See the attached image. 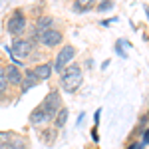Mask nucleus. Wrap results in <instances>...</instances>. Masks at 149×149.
<instances>
[{
	"label": "nucleus",
	"mask_w": 149,
	"mask_h": 149,
	"mask_svg": "<svg viewBox=\"0 0 149 149\" xmlns=\"http://www.w3.org/2000/svg\"><path fill=\"white\" fill-rule=\"evenodd\" d=\"M40 107H42V109L48 113V117H50V119H54V117H56V113L62 109V97H60V90H50V92H48V95L42 100Z\"/></svg>",
	"instance_id": "39448f33"
},
{
	"label": "nucleus",
	"mask_w": 149,
	"mask_h": 149,
	"mask_svg": "<svg viewBox=\"0 0 149 149\" xmlns=\"http://www.w3.org/2000/svg\"><path fill=\"white\" fill-rule=\"evenodd\" d=\"M56 139H58V129L54 125L46 127V129H42V131H40V141H42L44 145H52Z\"/></svg>",
	"instance_id": "f8f14e48"
},
{
	"label": "nucleus",
	"mask_w": 149,
	"mask_h": 149,
	"mask_svg": "<svg viewBox=\"0 0 149 149\" xmlns=\"http://www.w3.org/2000/svg\"><path fill=\"white\" fill-rule=\"evenodd\" d=\"M92 139H93V141H95V143L100 141V135H97V131H95V127H93V129H92Z\"/></svg>",
	"instance_id": "412c9836"
},
{
	"label": "nucleus",
	"mask_w": 149,
	"mask_h": 149,
	"mask_svg": "<svg viewBox=\"0 0 149 149\" xmlns=\"http://www.w3.org/2000/svg\"><path fill=\"white\" fill-rule=\"evenodd\" d=\"M0 68H4V62H2V58H0Z\"/></svg>",
	"instance_id": "4be33fe9"
},
{
	"label": "nucleus",
	"mask_w": 149,
	"mask_h": 149,
	"mask_svg": "<svg viewBox=\"0 0 149 149\" xmlns=\"http://www.w3.org/2000/svg\"><path fill=\"white\" fill-rule=\"evenodd\" d=\"M76 54H78V50H76V46H72V44H64V46L58 50L56 54V60L52 62L54 64V72H58V74H62L64 70L68 68L70 64L74 62V58H76Z\"/></svg>",
	"instance_id": "20e7f679"
},
{
	"label": "nucleus",
	"mask_w": 149,
	"mask_h": 149,
	"mask_svg": "<svg viewBox=\"0 0 149 149\" xmlns=\"http://www.w3.org/2000/svg\"><path fill=\"white\" fill-rule=\"evenodd\" d=\"M123 46H131L129 42H125V40H117L115 42V52L119 54L121 58H127V54H125V50H123Z\"/></svg>",
	"instance_id": "f3484780"
},
{
	"label": "nucleus",
	"mask_w": 149,
	"mask_h": 149,
	"mask_svg": "<svg viewBox=\"0 0 149 149\" xmlns=\"http://www.w3.org/2000/svg\"><path fill=\"white\" fill-rule=\"evenodd\" d=\"M115 4L111 2V0H103V2H100V4H95V10L97 12H107V10H111Z\"/></svg>",
	"instance_id": "dca6fc26"
},
{
	"label": "nucleus",
	"mask_w": 149,
	"mask_h": 149,
	"mask_svg": "<svg viewBox=\"0 0 149 149\" xmlns=\"http://www.w3.org/2000/svg\"><path fill=\"white\" fill-rule=\"evenodd\" d=\"M125 149H145V147H143V143H141V141H131Z\"/></svg>",
	"instance_id": "6ab92c4d"
},
{
	"label": "nucleus",
	"mask_w": 149,
	"mask_h": 149,
	"mask_svg": "<svg viewBox=\"0 0 149 149\" xmlns=\"http://www.w3.org/2000/svg\"><path fill=\"white\" fill-rule=\"evenodd\" d=\"M4 76H6V81H8V86L10 88H22V70L18 68V66H14V64H4Z\"/></svg>",
	"instance_id": "0eeeda50"
},
{
	"label": "nucleus",
	"mask_w": 149,
	"mask_h": 149,
	"mask_svg": "<svg viewBox=\"0 0 149 149\" xmlns=\"http://www.w3.org/2000/svg\"><path fill=\"white\" fill-rule=\"evenodd\" d=\"M22 76H24V80H22V88H20V93H26V92H30L32 88H36L38 84H40V80L34 76V72H32V68H26L22 72Z\"/></svg>",
	"instance_id": "1a4fd4ad"
},
{
	"label": "nucleus",
	"mask_w": 149,
	"mask_h": 149,
	"mask_svg": "<svg viewBox=\"0 0 149 149\" xmlns=\"http://www.w3.org/2000/svg\"><path fill=\"white\" fill-rule=\"evenodd\" d=\"M8 90H10V86H8L6 76H4V68H0V95H4Z\"/></svg>",
	"instance_id": "2eb2a0df"
},
{
	"label": "nucleus",
	"mask_w": 149,
	"mask_h": 149,
	"mask_svg": "<svg viewBox=\"0 0 149 149\" xmlns=\"http://www.w3.org/2000/svg\"><path fill=\"white\" fill-rule=\"evenodd\" d=\"M28 121H30V125H42V123H50L52 119L48 117V113L40 105H36L34 109L30 111V115H28Z\"/></svg>",
	"instance_id": "9d476101"
},
{
	"label": "nucleus",
	"mask_w": 149,
	"mask_h": 149,
	"mask_svg": "<svg viewBox=\"0 0 149 149\" xmlns=\"http://www.w3.org/2000/svg\"><path fill=\"white\" fill-rule=\"evenodd\" d=\"M8 54H10V58L14 60V66H18V68H24L26 64V60L32 56V52L36 50V46L28 40V38H12V44L10 46L4 48Z\"/></svg>",
	"instance_id": "f257e3e1"
},
{
	"label": "nucleus",
	"mask_w": 149,
	"mask_h": 149,
	"mask_svg": "<svg viewBox=\"0 0 149 149\" xmlns=\"http://www.w3.org/2000/svg\"><path fill=\"white\" fill-rule=\"evenodd\" d=\"M72 8H74V12H90V10H95V4H93V0H76L74 4H72Z\"/></svg>",
	"instance_id": "4468645a"
},
{
	"label": "nucleus",
	"mask_w": 149,
	"mask_h": 149,
	"mask_svg": "<svg viewBox=\"0 0 149 149\" xmlns=\"http://www.w3.org/2000/svg\"><path fill=\"white\" fill-rule=\"evenodd\" d=\"M8 149H30V141L24 137V135H18V133H10V137L6 141Z\"/></svg>",
	"instance_id": "9b49d317"
},
{
	"label": "nucleus",
	"mask_w": 149,
	"mask_h": 149,
	"mask_svg": "<svg viewBox=\"0 0 149 149\" xmlns=\"http://www.w3.org/2000/svg\"><path fill=\"white\" fill-rule=\"evenodd\" d=\"M32 72H34V76L40 80V84L42 81H46L52 78V72H54V64L52 62H42V64H36L34 68H32Z\"/></svg>",
	"instance_id": "6e6552de"
},
{
	"label": "nucleus",
	"mask_w": 149,
	"mask_h": 149,
	"mask_svg": "<svg viewBox=\"0 0 149 149\" xmlns=\"http://www.w3.org/2000/svg\"><path fill=\"white\" fill-rule=\"evenodd\" d=\"M141 143H143V147H145V145H149V125L141 131Z\"/></svg>",
	"instance_id": "a211bd4d"
},
{
	"label": "nucleus",
	"mask_w": 149,
	"mask_h": 149,
	"mask_svg": "<svg viewBox=\"0 0 149 149\" xmlns=\"http://www.w3.org/2000/svg\"><path fill=\"white\" fill-rule=\"evenodd\" d=\"M100 117H102V109H97V111H95V115H93V121H95V125L100 123ZM95 125H93V127H95Z\"/></svg>",
	"instance_id": "aec40b11"
},
{
	"label": "nucleus",
	"mask_w": 149,
	"mask_h": 149,
	"mask_svg": "<svg viewBox=\"0 0 149 149\" xmlns=\"http://www.w3.org/2000/svg\"><path fill=\"white\" fill-rule=\"evenodd\" d=\"M28 30V14L24 8H14L8 14V20H6V32L12 38H22V34Z\"/></svg>",
	"instance_id": "7ed1b4c3"
},
{
	"label": "nucleus",
	"mask_w": 149,
	"mask_h": 149,
	"mask_svg": "<svg viewBox=\"0 0 149 149\" xmlns=\"http://www.w3.org/2000/svg\"><path fill=\"white\" fill-rule=\"evenodd\" d=\"M84 84V72H81V66L72 62L68 68L60 74V88L68 93H76L80 90V86Z\"/></svg>",
	"instance_id": "f03ea898"
},
{
	"label": "nucleus",
	"mask_w": 149,
	"mask_h": 149,
	"mask_svg": "<svg viewBox=\"0 0 149 149\" xmlns=\"http://www.w3.org/2000/svg\"><path fill=\"white\" fill-rule=\"evenodd\" d=\"M38 44H42L44 48L64 46V32H62V30H58V28H50V30L44 32V34H40Z\"/></svg>",
	"instance_id": "423d86ee"
},
{
	"label": "nucleus",
	"mask_w": 149,
	"mask_h": 149,
	"mask_svg": "<svg viewBox=\"0 0 149 149\" xmlns=\"http://www.w3.org/2000/svg\"><path fill=\"white\" fill-rule=\"evenodd\" d=\"M68 115H70V111H68V107L66 105H62V109L56 113V117L52 119V123H54V127L56 129H62V127L68 123Z\"/></svg>",
	"instance_id": "ddd939ff"
}]
</instances>
